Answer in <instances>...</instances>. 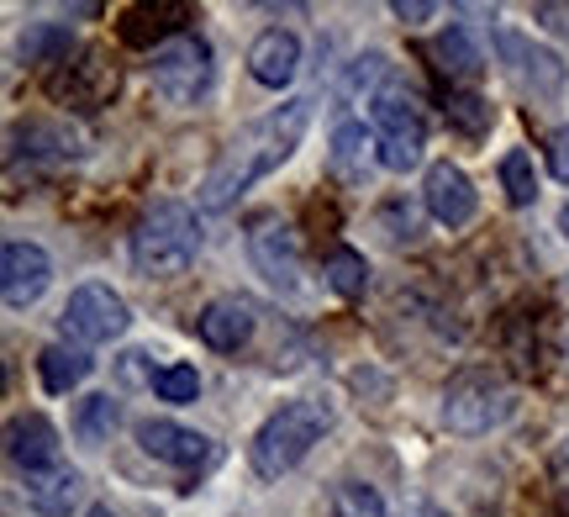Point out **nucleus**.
Here are the masks:
<instances>
[{
  "label": "nucleus",
  "instance_id": "obj_1",
  "mask_svg": "<svg viewBox=\"0 0 569 517\" xmlns=\"http://www.w3.org/2000/svg\"><path fill=\"white\" fill-rule=\"evenodd\" d=\"M306 127H311V101H284V106H274L269 117L248 122L243 132L222 148V159L206 169L201 207L206 211H227L248 186H259L264 175H274V169L301 148Z\"/></svg>",
  "mask_w": 569,
  "mask_h": 517
},
{
  "label": "nucleus",
  "instance_id": "obj_2",
  "mask_svg": "<svg viewBox=\"0 0 569 517\" xmlns=\"http://www.w3.org/2000/svg\"><path fill=\"white\" fill-rule=\"evenodd\" d=\"M332 428V407L327 401H284L280 412L264 417V428L253 434L248 444V459H253V476L259 480H280L290 476L306 455H311V444H322V434Z\"/></svg>",
  "mask_w": 569,
  "mask_h": 517
},
{
  "label": "nucleus",
  "instance_id": "obj_3",
  "mask_svg": "<svg viewBox=\"0 0 569 517\" xmlns=\"http://www.w3.org/2000/svg\"><path fill=\"white\" fill-rule=\"evenodd\" d=\"M201 253V228H196V211L180 201H159L153 211H142L138 232H132V265L148 280H174L196 265Z\"/></svg>",
  "mask_w": 569,
  "mask_h": 517
},
{
  "label": "nucleus",
  "instance_id": "obj_4",
  "mask_svg": "<svg viewBox=\"0 0 569 517\" xmlns=\"http://www.w3.org/2000/svg\"><path fill=\"white\" fill-rule=\"evenodd\" d=\"M511 407H517L511 386L490 370L453 375L443 391V422H448V434H459V438H480L490 428H501L511 417Z\"/></svg>",
  "mask_w": 569,
  "mask_h": 517
},
{
  "label": "nucleus",
  "instance_id": "obj_5",
  "mask_svg": "<svg viewBox=\"0 0 569 517\" xmlns=\"http://www.w3.org/2000/svg\"><path fill=\"white\" fill-rule=\"evenodd\" d=\"M369 117H375V138H380V165L407 175V169L422 165L427 148V117L417 96L401 90V84H386L375 101H369Z\"/></svg>",
  "mask_w": 569,
  "mask_h": 517
},
{
  "label": "nucleus",
  "instance_id": "obj_6",
  "mask_svg": "<svg viewBox=\"0 0 569 517\" xmlns=\"http://www.w3.org/2000/svg\"><path fill=\"white\" fill-rule=\"evenodd\" d=\"M117 84H122L117 59L90 42V48H80V53H69L59 69H48L42 90H48V101L69 106V111H101V106L117 96Z\"/></svg>",
  "mask_w": 569,
  "mask_h": 517
},
{
  "label": "nucleus",
  "instance_id": "obj_7",
  "mask_svg": "<svg viewBox=\"0 0 569 517\" xmlns=\"http://www.w3.org/2000/svg\"><path fill=\"white\" fill-rule=\"evenodd\" d=\"M148 74H153V90H159L169 106L201 101L206 90H211V48H206V38L184 32V38H174V42H163V48H153V63H148Z\"/></svg>",
  "mask_w": 569,
  "mask_h": 517
},
{
  "label": "nucleus",
  "instance_id": "obj_8",
  "mask_svg": "<svg viewBox=\"0 0 569 517\" xmlns=\"http://www.w3.org/2000/svg\"><path fill=\"white\" fill-rule=\"evenodd\" d=\"M127 322H132L127 301L111 286H80L59 317L63 338H74V344H111L117 332H127Z\"/></svg>",
  "mask_w": 569,
  "mask_h": 517
},
{
  "label": "nucleus",
  "instance_id": "obj_9",
  "mask_svg": "<svg viewBox=\"0 0 569 517\" xmlns=\"http://www.w3.org/2000/svg\"><path fill=\"white\" fill-rule=\"evenodd\" d=\"M248 259H253V269L274 290L301 286V243H296L290 222H280V217H253V228H248Z\"/></svg>",
  "mask_w": 569,
  "mask_h": 517
},
{
  "label": "nucleus",
  "instance_id": "obj_10",
  "mask_svg": "<svg viewBox=\"0 0 569 517\" xmlns=\"http://www.w3.org/2000/svg\"><path fill=\"white\" fill-rule=\"evenodd\" d=\"M53 280V259L38 243H6L0 253V296L11 311H27L42 301V290Z\"/></svg>",
  "mask_w": 569,
  "mask_h": 517
},
{
  "label": "nucleus",
  "instance_id": "obj_11",
  "mask_svg": "<svg viewBox=\"0 0 569 517\" xmlns=\"http://www.w3.org/2000/svg\"><path fill=\"white\" fill-rule=\"evenodd\" d=\"M196 21V6H184V0H153V6H132L122 11V42L127 48H153V42H174L184 38V27Z\"/></svg>",
  "mask_w": 569,
  "mask_h": 517
},
{
  "label": "nucleus",
  "instance_id": "obj_12",
  "mask_svg": "<svg viewBox=\"0 0 569 517\" xmlns=\"http://www.w3.org/2000/svg\"><path fill=\"white\" fill-rule=\"evenodd\" d=\"M138 444H142V455H153L159 465H174V470H196V465L211 459V438H201L196 428H180L169 417L138 422Z\"/></svg>",
  "mask_w": 569,
  "mask_h": 517
},
{
  "label": "nucleus",
  "instance_id": "obj_13",
  "mask_svg": "<svg viewBox=\"0 0 569 517\" xmlns=\"http://www.w3.org/2000/svg\"><path fill=\"white\" fill-rule=\"evenodd\" d=\"M422 201L432 211V222H443V228H465L475 207H480V196L469 186V175L459 165H432L427 169V186H422Z\"/></svg>",
  "mask_w": 569,
  "mask_h": 517
},
{
  "label": "nucleus",
  "instance_id": "obj_14",
  "mask_svg": "<svg viewBox=\"0 0 569 517\" xmlns=\"http://www.w3.org/2000/svg\"><path fill=\"white\" fill-rule=\"evenodd\" d=\"M6 455L21 476H42V470H59V428L48 417L27 412L6 428Z\"/></svg>",
  "mask_w": 569,
  "mask_h": 517
},
{
  "label": "nucleus",
  "instance_id": "obj_15",
  "mask_svg": "<svg viewBox=\"0 0 569 517\" xmlns=\"http://www.w3.org/2000/svg\"><path fill=\"white\" fill-rule=\"evenodd\" d=\"M296 63H301V42H296V32H284V27L259 32L253 48H248V74L259 84H269V90L296 80Z\"/></svg>",
  "mask_w": 569,
  "mask_h": 517
},
{
  "label": "nucleus",
  "instance_id": "obj_16",
  "mask_svg": "<svg viewBox=\"0 0 569 517\" xmlns=\"http://www.w3.org/2000/svg\"><path fill=\"white\" fill-rule=\"evenodd\" d=\"M196 332H201L211 349L238 354L248 338H253V307L238 301V296H222V301H211V307L196 317Z\"/></svg>",
  "mask_w": 569,
  "mask_h": 517
},
{
  "label": "nucleus",
  "instance_id": "obj_17",
  "mask_svg": "<svg viewBox=\"0 0 569 517\" xmlns=\"http://www.w3.org/2000/svg\"><path fill=\"white\" fill-rule=\"evenodd\" d=\"M375 159H380V138L365 132V122H338V132H332V153H327L332 175H338L343 186H365Z\"/></svg>",
  "mask_w": 569,
  "mask_h": 517
},
{
  "label": "nucleus",
  "instance_id": "obj_18",
  "mask_svg": "<svg viewBox=\"0 0 569 517\" xmlns=\"http://www.w3.org/2000/svg\"><path fill=\"white\" fill-rule=\"evenodd\" d=\"M496 48L511 59V74H517L522 84H532L538 96H553V90L565 84V63L553 59L549 48H532V42L517 38V32H501V38H496Z\"/></svg>",
  "mask_w": 569,
  "mask_h": 517
},
{
  "label": "nucleus",
  "instance_id": "obj_19",
  "mask_svg": "<svg viewBox=\"0 0 569 517\" xmlns=\"http://www.w3.org/2000/svg\"><path fill=\"white\" fill-rule=\"evenodd\" d=\"M21 497H27L32 513L63 517L74 501H80V470L59 465V470H42V476H21Z\"/></svg>",
  "mask_w": 569,
  "mask_h": 517
},
{
  "label": "nucleus",
  "instance_id": "obj_20",
  "mask_svg": "<svg viewBox=\"0 0 569 517\" xmlns=\"http://www.w3.org/2000/svg\"><path fill=\"white\" fill-rule=\"evenodd\" d=\"M432 59H438V69H443L448 80H475L480 69H486V48L469 38L465 27H448L443 38H438V48H432Z\"/></svg>",
  "mask_w": 569,
  "mask_h": 517
},
{
  "label": "nucleus",
  "instance_id": "obj_21",
  "mask_svg": "<svg viewBox=\"0 0 569 517\" xmlns=\"http://www.w3.org/2000/svg\"><path fill=\"white\" fill-rule=\"evenodd\" d=\"M38 375H42V386H48L53 396L74 391L84 375H90V354L69 349V344H48V349L38 354Z\"/></svg>",
  "mask_w": 569,
  "mask_h": 517
},
{
  "label": "nucleus",
  "instance_id": "obj_22",
  "mask_svg": "<svg viewBox=\"0 0 569 517\" xmlns=\"http://www.w3.org/2000/svg\"><path fill=\"white\" fill-rule=\"evenodd\" d=\"M322 275H327V286L338 290L343 301H359L369 290V265H365V253L359 249H327V259H322Z\"/></svg>",
  "mask_w": 569,
  "mask_h": 517
},
{
  "label": "nucleus",
  "instance_id": "obj_23",
  "mask_svg": "<svg viewBox=\"0 0 569 517\" xmlns=\"http://www.w3.org/2000/svg\"><path fill=\"white\" fill-rule=\"evenodd\" d=\"M21 153H59V159H69V153H80V138L69 127L27 122V127H11V159H21Z\"/></svg>",
  "mask_w": 569,
  "mask_h": 517
},
{
  "label": "nucleus",
  "instance_id": "obj_24",
  "mask_svg": "<svg viewBox=\"0 0 569 517\" xmlns=\"http://www.w3.org/2000/svg\"><path fill=\"white\" fill-rule=\"evenodd\" d=\"M443 117H448V127H459L465 138H486L490 132V101L480 90H448Z\"/></svg>",
  "mask_w": 569,
  "mask_h": 517
},
{
  "label": "nucleus",
  "instance_id": "obj_25",
  "mask_svg": "<svg viewBox=\"0 0 569 517\" xmlns=\"http://www.w3.org/2000/svg\"><path fill=\"white\" fill-rule=\"evenodd\" d=\"M501 190H507L511 207H528L532 196H538V169H532V153L511 148L507 159H501Z\"/></svg>",
  "mask_w": 569,
  "mask_h": 517
},
{
  "label": "nucleus",
  "instance_id": "obj_26",
  "mask_svg": "<svg viewBox=\"0 0 569 517\" xmlns=\"http://www.w3.org/2000/svg\"><path fill=\"white\" fill-rule=\"evenodd\" d=\"M332 517H386V501L365 480H338L332 486Z\"/></svg>",
  "mask_w": 569,
  "mask_h": 517
},
{
  "label": "nucleus",
  "instance_id": "obj_27",
  "mask_svg": "<svg viewBox=\"0 0 569 517\" xmlns=\"http://www.w3.org/2000/svg\"><path fill=\"white\" fill-rule=\"evenodd\" d=\"M117 422H122L117 401H111V396H90L80 407V417H74V434H80L84 444H106V438L117 434Z\"/></svg>",
  "mask_w": 569,
  "mask_h": 517
},
{
  "label": "nucleus",
  "instance_id": "obj_28",
  "mask_svg": "<svg viewBox=\"0 0 569 517\" xmlns=\"http://www.w3.org/2000/svg\"><path fill=\"white\" fill-rule=\"evenodd\" d=\"M21 59L27 63H53L59 69L63 59H69V27H32L27 38H21Z\"/></svg>",
  "mask_w": 569,
  "mask_h": 517
},
{
  "label": "nucleus",
  "instance_id": "obj_29",
  "mask_svg": "<svg viewBox=\"0 0 569 517\" xmlns=\"http://www.w3.org/2000/svg\"><path fill=\"white\" fill-rule=\"evenodd\" d=\"M386 74H390L386 53H365V59H353V63H348V96H365V90H369V101H375V96L386 90V84H380Z\"/></svg>",
  "mask_w": 569,
  "mask_h": 517
},
{
  "label": "nucleus",
  "instance_id": "obj_30",
  "mask_svg": "<svg viewBox=\"0 0 569 517\" xmlns=\"http://www.w3.org/2000/svg\"><path fill=\"white\" fill-rule=\"evenodd\" d=\"M153 391L163 396V401H196L201 396V375L190 370V365H169V370H159L153 375Z\"/></svg>",
  "mask_w": 569,
  "mask_h": 517
},
{
  "label": "nucleus",
  "instance_id": "obj_31",
  "mask_svg": "<svg viewBox=\"0 0 569 517\" xmlns=\"http://www.w3.org/2000/svg\"><path fill=\"white\" fill-rule=\"evenodd\" d=\"M380 228H386L390 243H417L422 238V222H417V211L407 201H386L380 207Z\"/></svg>",
  "mask_w": 569,
  "mask_h": 517
},
{
  "label": "nucleus",
  "instance_id": "obj_32",
  "mask_svg": "<svg viewBox=\"0 0 569 517\" xmlns=\"http://www.w3.org/2000/svg\"><path fill=\"white\" fill-rule=\"evenodd\" d=\"M549 175L569 186V127H553L549 132Z\"/></svg>",
  "mask_w": 569,
  "mask_h": 517
},
{
  "label": "nucleus",
  "instance_id": "obj_33",
  "mask_svg": "<svg viewBox=\"0 0 569 517\" xmlns=\"http://www.w3.org/2000/svg\"><path fill=\"white\" fill-rule=\"evenodd\" d=\"M532 17L543 21V27H553V32H569V6H553V0H543V6H532Z\"/></svg>",
  "mask_w": 569,
  "mask_h": 517
},
{
  "label": "nucleus",
  "instance_id": "obj_34",
  "mask_svg": "<svg viewBox=\"0 0 569 517\" xmlns=\"http://www.w3.org/2000/svg\"><path fill=\"white\" fill-rule=\"evenodd\" d=\"M390 11H396L401 21H427V17H438V6H432V0H396Z\"/></svg>",
  "mask_w": 569,
  "mask_h": 517
},
{
  "label": "nucleus",
  "instance_id": "obj_35",
  "mask_svg": "<svg viewBox=\"0 0 569 517\" xmlns=\"http://www.w3.org/2000/svg\"><path fill=\"white\" fill-rule=\"evenodd\" d=\"M84 517H117V513H111V507H90V513H84Z\"/></svg>",
  "mask_w": 569,
  "mask_h": 517
},
{
  "label": "nucleus",
  "instance_id": "obj_36",
  "mask_svg": "<svg viewBox=\"0 0 569 517\" xmlns=\"http://www.w3.org/2000/svg\"><path fill=\"white\" fill-rule=\"evenodd\" d=\"M559 232H565V238H569V207L559 211Z\"/></svg>",
  "mask_w": 569,
  "mask_h": 517
},
{
  "label": "nucleus",
  "instance_id": "obj_37",
  "mask_svg": "<svg viewBox=\"0 0 569 517\" xmlns=\"http://www.w3.org/2000/svg\"><path fill=\"white\" fill-rule=\"evenodd\" d=\"M407 517H438V513H432V507H417V513H407Z\"/></svg>",
  "mask_w": 569,
  "mask_h": 517
},
{
  "label": "nucleus",
  "instance_id": "obj_38",
  "mask_svg": "<svg viewBox=\"0 0 569 517\" xmlns=\"http://www.w3.org/2000/svg\"><path fill=\"white\" fill-rule=\"evenodd\" d=\"M559 517H569V501H565V507H559Z\"/></svg>",
  "mask_w": 569,
  "mask_h": 517
}]
</instances>
